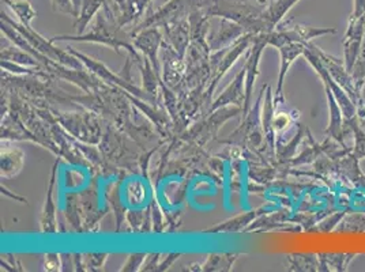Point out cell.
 Masks as SVG:
<instances>
[{"instance_id": "cell-7", "label": "cell", "mask_w": 365, "mask_h": 272, "mask_svg": "<svg viewBox=\"0 0 365 272\" xmlns=\"http://www.w3.org/2000/svg\"><path fill=\"white\" fill-rule=\"evenodd\" d=\"M351 130H353V139L354 146L351 155L356 159H364L365 158V131L360 127L357 117L351 120Z\"/></svg>"}, {"instance_id": "cell-8", "label": "cell", "mask_w": 365, "mask_h": 272, "mask_svg": "<svg viewBox=\"0 0 365 272\" xmlns=\"http://www.w3.org/2000/svg\"><path fill=\"white\" fill-rule=\"evenodd\" d=\"M297 1L300 0H277L270 9V18L273 19V22L285 16Z\"/></svg>"}, {"instance_id": "cell-3", "label": "cell", "mask_w": 365, "mask_h": 272, "mask_svg": "<svg viewBox=\"0 0 365 272\" xmlns=\"http://www.w3.org/2000/svg\"><path fill=\"white\" fill-rule=\"evenodd\" d=\"M365 36V16L354 18L350 16L348 28L344 36V63L346 70L351 74V68L363 46Z\"/></svg>"}, {"instance_id": "cell-1", "label": "cell", "mask_w": 365, "mask_h": 272, "mask_svg": "<svg viewBox=\"0 0 365 272\" xmlns=\"http://www.w3.org/2000/svg\"><path fill=\"white\" fill-rule=\"evenodd\" d=\"M308 46L319 56L320 61H322V64L324 66V68L329 71V74L331 75V78L334 79L335 82L349 94L351 101L356 104V106H359L361 103H364L363 94H360V93L357 91V89H356L353 76H351L349 71L346 70L344 61H339V59H336L335 56H331V55L323 52L318 46Z\"/></svg>"}, {"instance_id": "cell-10", "label": "cell", "mask_w": 365, "mask_h": 272, "mask_svg": "<svg viewBox=\"0 0 365 272\" xmlns=\"http://www.w3.org/2000/svg\"><path fill=\"white\" fill-rule=\"evenodd\" d=\"M357 120L360 127L365 131V101L357 106Z\"/></svg>"}, {"instance_id": "cell-6", "label": "cell", "mask_w": 365, "mask_h": 272, "mask_svg": "<svg viewBox=\"0 0 365 272\" xmlns=\"http://www.w3.org/2000/svg\"><path fill=\"white\" fill-rule=\"evenodd\" d=\"M354 255H320L322 263L319 267H330L329 270L334 271H345L346 267L349 266L350 260H353Z\"/></svg>"}, {"instance_id": "cell-4", "label": "cell", "mask_w": 365, "mask_h": 272, "mask_svg": "<svg viewBox=\"0 0 365 272\" xmlns=\"http://www.w3.org/2000/svg\"><path fill=\"white\" fill-rule=\"evenodd\" d=\"M324 91H326V97H327L329 115H330V122L326 130V134L335 139L336 142H339L341 145H344V142H345V134H344L345 119H344L341 106L338 105L334 94H333V91L330 90V88L324 86Z\"/></svg>"}, {"instance_id": "cell-9", "label": "cell", "mask_w": 365, "mask_h": 272, "mask_svg": "<svg viewBox=\"0 0 365 272\" xmlns=\"http://www.w3.org/2000/svg\"><path fill=\"white\" fill-rule=\"evenodd\" d=\"M350 16H354V18L365 16V0H353V13Z\"/></svg>"}, {"instance_id": "cell-5", "label": "cell", "mask_w": 365, "mask_h": 272, "mask_svg": "<svg viewBox=\"0 0 365 272\" xmlns=\"http://www.w3.org/2000/svg\"><path fill=\"white\" fill-rule=\"evenodd\" d=\"M351 76H353L356 89L360 94H363V88H364L365 83V36L360 53H359L357 59L354 61V66L351 68Z\"/></svg>"}, {"instance_id": "cell-2", "label": "cell", "mask_w": 365, "mask_h": 272, "mask_svg": "<svg viewBox=\"0 0 365 272\" xmlns=\"http://www.w3.org/2000/svg\"><path fill=\"white\" fill-rule=\"evenodd\" d=\"M305 55H307V59L309 61V63L315 67V70L318 71L320 78H322V82L324 86L330 88V90L333 91L334 94L335 100L338 103V105L341 106V110H342V115H344V119L345 121H351L353 119L357 117V106L351 101V98L349 97V94L346 91L344 90L334 79L331 78V75L329 74V71L324 68V66L322 64L319 56L312 51V49H305Z\"/></svg>"}]
</instances>
